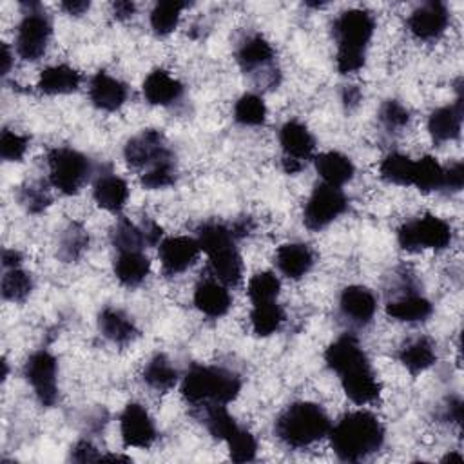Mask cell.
Listing matches in <instances>:
<instances>
[{
    "label": "cell",
    "instance_id": "9f6ffc18",
    "mask_svg": "<svg viewBox=\"0 0 464 464\" xmlns=\"http://www.w3.org/2000/svg\"><path fill=\"white\" fill-rule=\"evenodd\" d=\"M13 53L9 49L7 44H2V53H0V71H2V76H7L11 67H13Z\"/></svg>",
    "mask_w": 464,
    "mask_h": 464
},
{
    "label": "cell",
    "instance_id": "836d02e7",
    "mask_svg": "<svg viewBox=\"0 0 464 464\" xmlns=\"http://www.w3.org/2000/svg\"><path fill=\"white\" fill-rule=\"evenodd\" d=\"M381 178L393 185H411L413 183V172H415V161L401 152H390L384 156V160L379 165Z\"/></svg>",
    "mask_w": 464,
    "mask_h": 464
},
{
    "label": "cell",
    "instance_id": "74e56055",
    "mask_svg": "<svg viewBox=\"0 0 464 464\" xmlns=\"http://www.w3.org/2000/svg\"><path fill=\"white\" fill-rule=\"evenodd\" d=\"M2 297L11 303H22L33 292V277L29 272L22 270L20 266L5 270L2 283H0Z\"/></svg>",
    "mask_w": 464,
    "mask_h": 464
},
{
    "label": "cell",
    "instance_id": "816d5d0a",
    "mask_svg": "<svg viewBox=\"0 0 464 464\" xmlns=\"http://www.w3.org/2000/svg\"><path fill=\"white\" fill-rule=\"evenodd\" d=\"M134 11H136L134 2L118 0V2L112 4V14H114V18H118V20H127V18H130V16L134 14Z\"/></svg>",
    "mask_w": 464,
    "mask_h": 464
},
{
    "label": "cell",
    "instance_id": "52a82bcc",
    "mask_svg": "<svg viewBox=\"0 0 464 464\" xmlns=\"http://www.w3.org/2000/svg\"><path fill=\"white\" fill-rule=\"evenodd\" d=\"M49 183L62 194L72 196L87 183L92 174L91 160L71 147H54L47 154Z\"/></svg>",
    "mask_w": 464,
    "mask_h": 464
},
{
    "label": "cell",
    "instance_id": "4316f807",
    "mask_svg": "<svg viewBox=\"0 0 464 464\" xmlns=\"http://www.w3.org/2000/svg\"><path fill=\"white\" fill-rule=\"evenodd\" d=\"M315 163V170L321 176L323 183L326 185H334V187H343L344 183H348L353 174H355V167L352 163V160L337 150H326L321 152L314 158Z\"/></svg>",
    "mask_w": 464,
    "mask_h": 464
},
{
    "label": "cell",
    "instance_id": "ab89813d",
    "mask_svg": "<svg viewBox=\"0 0 464 464\" xmlns=\"http://www.w3.org/2000/svg\"><path fill=\"white\" fill-rule=\"evenodd\" d=\"M185 5L187 4L174 2V0L158 2L150 11V27L154 29V33L160 36L170 34L178 27V22Z\"/></svg>",
    "mask_w": 464,
    "mask_h": 464
},
{
    "label": "cell",
    "instance_id": "f1b7e54d",
    "mask_svg": "<svg viewBox=\"0 0 464 464\" xmlns=\"http://www.w3.org/2000/svg\"><path fill=\"white\" fill-rule=\"evenodd\" d=\"M82 83V74L67 65V63H56L51 67H45L40 72L38 78V89L44 94H69L74 92Z\"/></svg>",
    "mask_w": 464,
    "mask_h": 464
},
{
    "label": "cell",
    "instance_id": "8992f818",
    "mask_svg": "<svg viewBox=\"0 0 464 464\" xmlns=\"http://www.w3.org/2000/svg\"><path fill=\"white\" fill-rule=\"evenodd\" d=\"M332 422L323 406L299 401L286 406L274 424L277 439L290 448H304L330 433Z\"/></svg>",
    "mask_w": 464,
    "mask_h": 464
},
{
    "label": "cell",
    "instance_id": "f6af8a7d",
    "mask_svg": "<svg viewBox=\"0 0 464 464\" xmlns=\"http://www.w3.org/2000/svg\"><path fill=\"white\" fill-rule=\"evenodd\" d=\"M18 203L29 212V214H40L51 205V196L45 187L38 183H27L20 187L18 190Z\"/></svg>",
    "mask_w": 464,
    "mask_h": 464
},
{
    "label": "cell",
    "instance_id": "7402d4cb",
    "mask_svg": "<svg viewBox=\"0 0 464 464\" xmlns=\"http://www.w3.org/2000/svg\"><path fill=\"white\" fill-rule=\"evenodd\" d=\"M98 330L107 341L118 346L132 343L140 334L134 319L114 306H105L98 314Z\"/></svg>",
    "mask_w": 464,
    "mask_h": 464
},
{
    "label": "cell",
    "instance_id": "83f0119b",
    "mask_svg": "<svg viewBox=\"0 0 464 464\" xmlns=\"http://www.w3.org/2000/svg\"><path fill=\"white\" fill-rule=\"evenodd\" d=\"M433 312L431 303L417 294V292H404L397 299H392L386 303V314L402 323H420L426 321Z\"/></svg>",
    "mask_w": 464,
    "mask_h": 464
},
{
    "label": "cell",
    "instance_id": "3957f363",
    "mask_svg": "<svg viewBox=\"0 0 464 464\" xmlns=\"http://www.w3.org/2000/svg\"><path fill=\"white\" fill-rule=\"evenodd\" d=\"M373 31L375 20L366 9H348L334 20L332 33L337 45L335 65L341 74H350L362 69Z\"/></svg>",
    "mask_w": 464,
    "mask_h": 464
},
{
    "label": "cell",
    "instance_id": "ee69618b",
    "mask_svg": "<svg viewBox=\"0 0 464 464\" xmlns=\"http://www.w3.org/2000/svg\"><path fill=\"white\" fill-rule=\"evenodd\" d=\"M379 121L388 132H401L410 123V112L401 102L386 100L379 109Z\"/></svg>",
    "mask_w": 464,
    "mask_h": 464
},
{
    "label": "cell",
    "instance_id": "9c48e42d",
    "mask_svg": "<svg viewBox=\"0 0 464 464\" xmlns=\"http://www.w3.org/2000/svg\"><path fill=\"white\" fill-rule=\"evenodd\" d=\"M453 232L448 221L439 216L424 214L402 223L397 230V241L401 248L415 250H442L451 243Z\"/></svg>",
    "mask_w": 464,
    "mask_h": 464
},
{
    "label": "cell",
    "instance_id": "e575fe53",
    "mask_svg": "<svg viewBox=\"0 0 464 464\" xmlns=\"http://www.w3.org/2000/svg\"><path fill=\"white\" fill-rule=\"evenodd\" d=\"M111 243L116 252L120 250H143L147 241L141 227L127 218H118L111 228Z\"/></svg>",
    "mask_w": 464,
    "mask_h": 464
},
{
    "label": "cell",
    "instance_id": "d6986e66",
    "mask_svg": "<svg viewBox=\"0 0 464 464\" xmlns=\"http://www.w3.org/2000/svg\"><path fill=\"white\" fill-rule=\"evenodd\" d=\"M375 310L377 299L373 292L366 286L350 285L339 295V312L352 324H368L375 315Z\"/></svg>",
    "mask_w": 464,
    "mask_h": 464
},
{
    "label": "cell",
    "instance_id": "603a6c76",
    "mask_svg": "<svg viewBox=\"0 0 464 464\" xmlns=\"http://www.w3.org/2000/svg\"><path fill=\"white\" fill-rule=\"evenodd\" d=\"M92 198L100 208L109 212H120L127 203L129 185L123 178L112 172H103L94 179Z\"/></svg>",
    "mask_w": 464,
    "mask_h": 464
},
{
    "label": "cell",
    "instance_id": "4dcf8cb0",
    "mask_svg": "<svg viewBox=\"0 0 464 464\" xmlns=\"http://www.w3.org/2000/svg\"><path fill=\"white\" fill-rule=\"evenodd\" d=\"M145 384L156 392H169L178 382V370L165 353H156L149 359L141 373Z\"/></svg>",
    "mask_w": 464,
    "mask_h": 464
},
{
    "label": "cell",
    "instance_id": "4fadbf2b",
    "mask_svg": "<svg viewBox=\"0 0 464 464\" xmlns=\"http://www.w3.org/2000/svg\"><path fill=\"white\" fill-rule=\"evenodd\" d=\"M279 143L283 149V170L286 174H297L312 160L315 149L312 132L299 120H288L281 125Z\"/></svg>",
    "mask_w": 464,
    "mask_h": 464
},
{
    "label": "cell",
    "instance_id": "8fae6325",
    "mask_svg": "<svg viewBox=\"0 0 464 464\" xmlns=\"http://www.w3.org/2000/svg\"><path fill=\"white\" fill-rule=\"evenodd\" d=\"M24 377L42 406H54L58 401V362L47 350L31 353L24 364Z\"/></svg>",
    "mask_w": 464,
    "mask_h": 464
},
{
    "label": "cell",
    "instance_id": "bcb514c9",
    "mask_svg": "<svg viewBox=\"0 0 464 464\" xmlns=\"http://www.w3.org/2000/svg\"><path fill=\"white\" fill-rule=\"evenodd\" d=\"M29 147V136L4 129L0 134V156L5 161H20Z\"/></svg>",
    "mask_w": 464,
    "mask_h": 464
},
{
    "label": "cell",
    "instance_id": "b9f144b4",
    "mask_svg": "<svg viewBox=\"0 0 464 464\" xmlns=\"http://www.w3.org/2000/svg\"><path fill=\"white\" fill-rule=\"evenodd\" d=\"M178 169H176V158L165 160L145 172L140 174V183L149 188V190H158V188H167L176 181Z\"/></svg>",
    "mask_w": 464,
    "mask_h": 464
},
{
    "label": "cell",
    "instance_id": "11a10c76",
    "mask_svg": "<svg viewBox=\"0 0 464 464\" xmlns=\"http://www.w3.org/2000/svg\"><path fill=\"white\" fill-rule=\"evenodd\" d=\"M20 263H22V254H20L18 250H14V248H5V250L2 252V266H4L5 270L16 268V266H20Z\"/></svg>",
    "mask_w": 464,
    "mask_h": 464
},
{
    "label": "cell",
    "instance_id": "7dc6e473",
    "mask_svg": "<svg viewBox=\"0 0 464 464\" xmlns=\"http://www.w3.org/2000/svg\"><path fill=\"white\" fill-rule=\"evenodd\" d=\"M464 185V165L462 161H455L448 167H444V179H442V190L446 192H459Z\"/></svg>",
    "mask_w": 464,
    "mask_h": 464
},
{
    "label": "cell",
    "instance_id": "7bdbcfd3",
    "mask_svg": "<svg viewBox=\"0 0 464 464\" xmlns=\"http://www.w3.org/2000/svg\"><path fill=\"white\" fill-rule=\"evenodd\" d=\"M225 442L228 446V453L234 462H250L256 459L257 442L248 430L239 426Z\"/></svg>",
    "mask_w": 464,
    "mask_h": 464
},
{
    "label": "cell",
    "instance_id": "9a60e30c",
    "mask_svg": "<svg viewBox=\"0 0 464 464\" xmlns=\"http://www.w3.org/2000/svg\"><path fill=\"white\" fill-rule=\"evenodd\" d=\"M199 252L201 248L196 237L170 236L161 239L158 248V257H160L163 274L170 277L185 272L196 263Z\"/></svg>",
    "mask_w": 464,
    "mask_h": 464
},
{
    "label": "cell",
    "instance_id": "1f68e13d",
    "mask_svg": "<svg viewBox=\"0 0 464 464\" xmlns=\"http://www.w3.org/2000/svg\"><path fill=\"white\" fill-rule=\"evenodd\" d=\"M285 321V312L277 301H266V303H257L252 306L250 312V324L256 335L259 337H268L276 334Z\"/></svg>",
    "mask_w": 464,
    "mask_h": 464
},
{
    "label": "cell",
    "instance_id": "f35d334b",
    "mask_svg": "<svg viewBox=\"0 0 464 464\" xmlns=\"http://www.w3.org/2000/svg\"><path fill=\"white\" fill-rule=\"evenodd\" d=\"M201 410H203V422L214 439L227 440L239 428L234 417L227 411V406L223 404H212Z\"/></svg>",
    "mask_w": 464,
    "mask_h": 464
},
{
    "label": "cell",
    "instance_id": "db71d44e",
    "mask_svg": "<svg viewBox=\"0 0 464 464\" xmlns=\"http://www.w3.org/2000/svg\"><path fill=\"white\" fill-rule=\"evenodd\" d=\"M89 7H91V4L85 2V0H65V2H62V9L67 14H74V16L83 14L85 11H89Z\"/></svg>",
    "mask_w": 464,
    "mask_h": 464
},
{
    "label": "cell",
    "instance_id": "30bf717a",
    "mask_svg": "<svg viewBox=\"0 0 464 464\" xmlns=\"http://www.w3.org/2000/svg\"><path fill=\"white\" fill-rule=\"evenodd\" d=\"M348 207L341 187L319 183L308 196L303 208V223L308 230H321L337 219Z\"/></svg>",
    "mask_w": 464,
    "mask_h": 464
},
{
    "label": "cell",
    "instance_id": "6da1fadb",
    "mask_svg": "<svg viewBox=\"0 0 464 464\" xmlns=\"http://www.w3.org/2000/svg\"><path fill=\"white\" fill-rule=\"evenodd\" d=\"M328 368L337 373L346 397L355 404H368L381 393V384L368 355L353 335L337 337L324 352Z\"/></svg>",
    "mask_w": 464,
    "mask_h": 464
},
{
    "label": "cell",
    "instance_id": "e0dca14e",
    "mask_svg": "<svg viewBox=\"0 0 464 464\" xmlns=\"http://www.w3.org/2000/svg\"><path fill=\"white\" fill-rule=\"evenodd\" d=\"M236 60L241 71L246 74H257L266 71L274 72L272 63L276 60V51L263 34L250 33L239 42L236 49Z\"/></svg>",
    "mask_w": 464,
    "mask_h": 464
},
{
    "label": "cell",
    "instance_id": "5b68a950",
    "mask_svg": "<svg viewBox=\"0 0 464 464\" xmlns=\"http://www.w3.org/2000/svg\"><path fill=\"white\" fill-rule=\"evenodd\" d=\"M196 239L208 257L210 276L225 286L239 285L243 279V261L236 246L237 239L230 227L218 221H207L198 228Z\"/></svg>",
    "mask_w": 464,
    "mask_h": 464
},
{
    "label": "cell",
    "instance_id": "ac0fdd59",
    "mask_svg": "<svg viewBox=\"0 0 464 464\" xmlns=\"http://www.w3.org/2000/svg\"><path fill=\"white\" fill-rule=\"evenodd\" d=\"M127 96L129 87L107 71H98L89 80V100L100 111H118L127 102Z\"/></svg>",
    "mask_w": 464,
    "mask_h": 464
},
{
    "label": "cell",
    "instance_id": "f907efd6",
    "mask_svg": "<svg viewBox=\"0 0 464 464\" xmlns=\"http://www.w3.org/2000/svg\"><path fill=\"white\" fill-rule=\"evenodd\" d=\"M464 417V410H462V401L459 397H451L446 406H444V419L451 420L455 424H460Z\"/></svg>",
    "mask_w": 464,
    "mask_h": 464
},
{
    "label": "cell",
    "instance_id": "6f0895ef",
    "mask_svg": "<svg viewBox=\"0 0 464 464\" xmlns=\"http://www.w3.org/2000/svg\"><path fill=\"white\" fill-rule=\"evenodd\" d=\"M444 462H451V460H457V462H462V455H459V453H448L444 459H442Z\"/></svg>",
    "mask_w": 464,
    "mask_h": 464
},
{
    "label": "cell",
    "instance_id": "5bb4252c",
    "mask_svg": "<svg viewBox=\"0 0 464 464\" xmlns=\"http://www.w3.org/2000/svg\"><path fill=\"white\" fill-rule=\"evenodd\" d=\"M120 433L127 448L147 450L156 440V424L141 404L129 402L120 415Z\"/></svg>",
    "mask_w": 464,
    "mask_h": 464
},
{
    "label": "cell",
    "instance_id": "44dd1931",
    "mask_svg": "<svg viewBox=\"0 0 464 464\" xmlns=\"http://www.w3.org/2000/svg\"><path fill=\"white\" fill-rule=\"evenodd\" d=\"M194 306L207 317H221L232 306L228 286L214 277L201 279L194 288Z\"/></svg>",
    "mask_w": 464,
    "mask_h": 464
},
{
    "label": "cell",
    "instance_id": "cb8c5ba5",
    "mask_svg": "<svg viewBox=\"0 0 464 464\" xmlns=\"http://www.w3.org/2000/svg\"><path fill=\"white\" fill-rule=\"evenodd\" d=\"M276 265L285 277L301 279L314 266V252L304 243H285L276 252Z\"/></svg>",
    "mask_w": 464,
    "mask_h": 464
},
{
    "label": "cell",
    "instance_id": "d590c367",
    "mask_svg": "<svg viewBox=\"0 0 464 464\" xmlns=\"http://www.w3.org/2000/svg\"><path fill=\"white\" fill-rule=\"evenodd\" d=\"M444 167L433 156H422L415 161L413 183L420 192H435L442 190Z\"/></svg>",
    "mask_w": 464,
    "mask_h": 464
},
{
    "label": "cell",
    "instance_id": "ffe728a7",
    "mask_svg": "<svg viewBox=\"0 0 464 464\" xmlns=\"http://www.w3.org/2000/svg\"><path fill=\"white\" fill-rule=\"evenodd\" d=\"M464 114V102L462 96L450 105H442L435 109L428 118V130L435 143H444L457 140L462 130V116Z\"/></svg>",
    "mask_w": 464,
    "mask_h": 464
},
{
    "label": "cell",
    "instance_id": "8d00e7d4",
    "mask_svg": "<svg viewBox=\"0 0 464 464\" xmlns=\"http://www.w3.org/2000/svg\"><path fill=\"white\" fill-rule=\"evenodd\" d=\"M234 120L245 127L263 125L266 120V105L263 98L254 92L239 96L234 105Z\"/></svg>",
    "mask_w": 464,
    "mask_h": 464
},
{
    "label": "cell",
    "instance_id": "277c9868",
    "mask_svg": "<svg viewBox=\"0 0 464 464\" xmlns=\"http://www.w3.org/2000/svg\"><path fill=\"white\" fill-rule=\"evenodd\" d=\"M241 390V379L237 373L207 364H192L181 379L183 399L198 408L232 402Z\"/></svg>",
    "mask_w": 464,
    "mask_h": 464
},
{
    "label": "cell",
    "instance_id": "7a4b0ae2",
    "mask_svg": "<svg viewBox=\"0 0 464 464\" xmlns=\"http://www.w3.org/2000/svg\"><path fill=\"white\" fill-rule=\"evenodd\" d=\"M328 435L334 453L344 462H359L381 450L384 442L381 420L364 410L343 415L330 428Z\"/></svg>",
    "mask_w": 464,
    "mask_h": 464
},
{
    "label": "cell",
    "instance_id": "681fc988",
    "mask_svg": "<svg viewBox=\"0 0 464 464\" xmlns=\"http://www.w3.org/2000/svg\"><path fill=\"white\" fill-rule=\"evenodd\" d=\"M140 227H141V232H143V237H145L147 245H156V243H160V239H161V236H163V230H161V227H160L154 219L143 218V221H141Z\"/></svg>",
    "mask_w": 464,
    "mask_h": 464
},
{
    "label": "cell",
    "instance_id": "c3c4849f",
    "mask_svg": "<svg viewBox=\"0 0 464 464\" xmlns=\"http://www.w3.org/2000/svg\"><path fill=\"white\" fill-rule=\"evenodd\" d=\"M69 459L74 462H91V460H102V453H98V450L92 446L91 440L83 439L71 448Z\"/></svg>",
    "mask_w": 464,
    "mask_h": 464
},
{
    "label": "cell",
    "instance_id": "f546056e",
    "mask_svg": "<svg viewBox=\"0 0 464 464\" xmlns=\"http://www.w3.org/2000/svg\"><path fill=\"white\" fill-rule=\"evenodd\" d=\"M435 359V344L428 337H415L399 350V361L411 375L426 372L430 366H433Z\"/></svg>",
    "mask_w": 464,
    "mask_h": 464
},
{
    "label": "cell",
    "instance_id": "f5cc1de1",
    "mask_svg": "<svg viewBox=\"0 0 464 464\" xmlns=\"http://www.w3.org/2000/svg\"><path fill=\"white\" fill-rule=\"evenodd\" d=\"M361 98H362V92H361V89H359L357 85H348V87H344V91H343V103H344L348 109L357 107L359 102H361Z\"/></svg>",
    "mask_w": 464,
    "mask_h": 464
},
{
    "label": "cell",
    "instance_id": "d6a6232c",
    "mask_svg": "<svg viewBox=\"0 0 464 464\" xmlns=\"http://www.w3.org/2000/svg\"><path fill=\"white\" fill-rule=\"evenodd\" d=\"M89 246V232L82 223H69L60 236L58 257L65 263L78 261Z\"/></svg>",
    "mask_w": 464,
    "mask_h": 464
},
{
    "label": "cell",
    "instance_id": "d4e9b609",
    "mask_svg": "<svg viewBox=\"0 0 464 464\" xmlns=\"http://www.w3.org/2000/svg\"><path fill=\"white\" fill-rule=\"evenodd\" d=\"M112 268L116 279L123 286L134 288L147 279L150 272V261L143 254V250H120L116 252Z\"/></svg>",
    "mask_w": 464,
    "mask_h": 464
},
{
    "label": "cell",
    "instance_id": "ba28073f",
    "mask_svg": "<svg viewBox=\"0 0 464 464\" xmlns=\"http://www.w3.org/2000/svg\"><path fill=\"white\" fill-rule=\"evenodd\" d=\"M24 14L16 27L14 47L22 60L36 62L40 60L49 45L53 34V24L44 7L36 2H24Z\"/></svg>",
    "mask_w": 464,
    "mask_h": 464
},
{
    "label": "cell",
    "instance_id": "7c38bea8",
    "mask_svg": "<svg viewBox=\"0 0 464 464\" xmlns=\"http://www.w3.org/2000/svg\"><path fill=\"white\" fill-rule=\"evenodd\" d=\"M123 158L130 169L145 172L147 169L174 158V154L161 130L145 129L125 143Z\"/></svg>",
    "mask_w": 464,
    "mask_h": 464
},
{
    "label": "cell",
    "instance_id": "60d3db41",
    "mask_svg": "<svg viewBox=\"0 0 464 464\" xmlns=\"http://www.w3.org/2000/svg\"><path fill=\"white\" fill-rule=\"evenodd\" d=\"M279 290H281L279 277L268 270L254 274L246 286V294H248V299L252 301V304L276 301L279 295Z\"/></svg>",
    "mask_w": 464,
    "mask_h": 464
},
{
    "label": "cell",
    "instance_id": "2e32d148",
    "mask_svg": "<svg viewBox=\"0 0 464 464\" xmlns=\"http://www.w3.org/2000/svg\"><path fill=\"white\" fill-rule=\"evenodd\" d=\"M450 22V11L446 4L431 0L415 7L408 16L410 33L422 42L439 40Z\"/></svg>",
    "mask_w": 464,
    "mask_h": 464
},
{
    "label": "cell",
    "instance_id": "484cf974",
    "mask_svg": "<svg viewBox=\"0 0 464 464\" xmlns=\"http://www.w3.org/2000/svg\"><path fill=\"white\" fill-rule=\"evenodd\" d=\"M183 94L179 80L170 76L163 69H154L143 82V96L150 105H170Z\"/></svg>",
    "mask_w": 464,
    "mask_h": 464
}]
</instances>
